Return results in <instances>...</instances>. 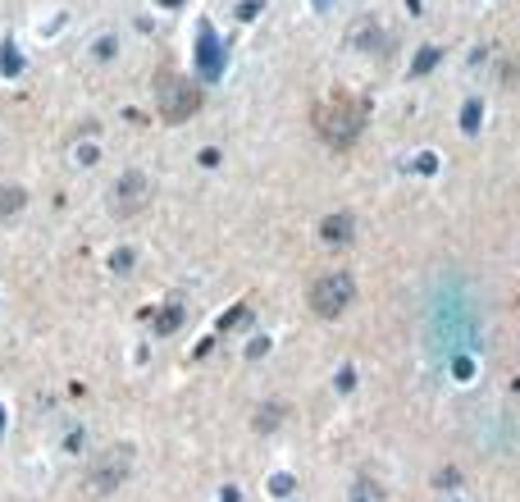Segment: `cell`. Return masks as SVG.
<instances>
[{
  "label": "cell",
  "instance_id": "obj_4",
  "mask_svg": "<svg viewBox=\"0 0 520 502\" xmlns=\"http://www.w3.org/2000/svg\"><path fill=\"white\" fill-rule=\"evenodd\" d=\"M315 133H320L329 147H352L356 142V133H361V110H356L352 101H333V105H324L320 114H315Z\"/></svg>",
  "mask_w": 520,
  "mask_h": 502
},
{
  "label": "cell",
  "instance_id": "obj_6",
  "mask_svg": "<svg viewBox=\"0 0 520 502\" xmlns=\"http://www.w3.org/2000/svg\"><path fill=\"white\" fill-rule=\"evenodd\" d=\"M320 238H324L329 247H347V243L356 238V219H352V215H329V219L320 224Z\"/></svg>",
  "mask_w": 520,
  "mask_h": 502
},
{
  "label": "cell",
  "instance_id": "obj_1",
  "mask_svg": "<svg viewBox=\"0 0 520 502\" xmlns=\"http://www.w3.org/2000/svg\"><path fill=\"white\" fill-rule=\"evenodd\" d=\"M156 110L165 123H187L192 114L201 110V87L187 78V73H173L165 69L156 78Z\"/></svg>",
  "mask_w": 520,
  "mask_h": 502
},
{
  "label": "cell",
  "instance_id": "obj_3",
  "mask_svg": "<svg viewBox=\"0 0 520 502\" xmlns=\"http://www.w3.org/2000/svg\"><path fill=\"white\" fill-rule=\"evenodd\" d=\"M128 466H132V448H105L101 457H92V466H87L82 475V489L87 494H114V489L128 479Z\"/></svg>",
  "mask_w": 520,
  "mask_h": 502
},
{
  "label": "cell",
  "instance_id": "obj_2",
  "mask_svg": "<svg viewBox=\"0 0 520 502\" xmlns=\"http://www.w3.org/2000/svg\"><path fill=\"white\" fill-rule=\"evenodd\" d=\"M352 302H356V278L347 269H329V274H320L311 283V311L320 320H338Z\"/></svg>",
  "mask_w": 520,
  "mask_h": 502
},
{
  "label": "cell",
  "instance_id": "obj_7",
  "mask_svg": "<svg viewBox=\"0 0 520 502\" xmlns=\"http://www.w3.org/2000/svg\"><path fill=\"white\" fill-rule=\"evenodd\" d=\"M23 188H0V215H9V210H23Z\"/></svg>",
  "mask_w": 520,
  "mask_h": 502
},
{
  "label": "cell",
  "instance_id": "obj_5",
  "mask_svg": "<svg viewBox=\"0 0 520 502\" xmlns=\"http://www.w3.org/2000/svg\"><path fill=\"white\" fill-rule=\"evenodd\" d=\"M147 201H151V178H147V173L128 169V173L114 178V192H110V210H114V215L128 219V215H137Z\"/></svg>",
  "mask_w": 520,
  "mask_h": 502
},
{
  "label": "cell",
  "instance_id": "obj_8",
  "mask_svg": "<svg viewBox=\"0 0 520 502\" xmlns=\"http://www.w3.org/2000/svg\"><path fill=\"white\" fill-rule=\"evenodd\" d=\"M178 320H182V311H178V306H169V311L156 320V329H160V333H169V329H178Z\"/></svg>",
  "mask_w": 520,
  "mask_h": 502
}]
</instances>
